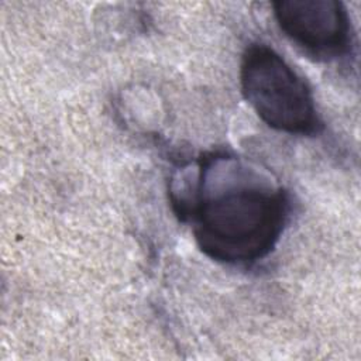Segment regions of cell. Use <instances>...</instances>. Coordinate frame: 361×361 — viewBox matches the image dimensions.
<instances>
[{"mask_svg":"<svg viewBox=\"0 0 361 361\" xmlns=\"http://www.w3.org/2000/svg\"><path fill=\"white\" fill-rule=\"evenodd\" d=\"M175 213L190 221L199 248L226 264H251L267 257L283 231L289 200L272 175L247 158L209 152L195 175H182L171 189Z\"/></svg>","mask_w":361,"mask_h":361,"instance_id":"6da1fadb","label":"cell"},{"mask_svg":"<svg viewBox=\"0 0 361 361\" xmlns=\"http://www.w3.org/2000/svg\"><path fill=\"white\" fill-rule=\"evenodd\" d=\"M240 83L244 99L271 128L313 134L320 126L305 79L271 47L251 44L243 54Z\"/></svg>","mask_w":361,"mask_h":361,"instance_id":"7a4b0ae2","label":"cell"},{"mask_svg":"<svg viewBox=\"0 0 361 361\" xmlns=\"http://www.w3.org/2000/svg\"><path fill=\"white\" fill-rule=\"evenodd\" d=\"M272 8L282 32L306 52L330 59L348 49L350 17L341 1L278 0Z\"/></svg>","mask_w":361,"mask_h":361,"instance_id":"3957f363","label":"cell"}]
</instances>
